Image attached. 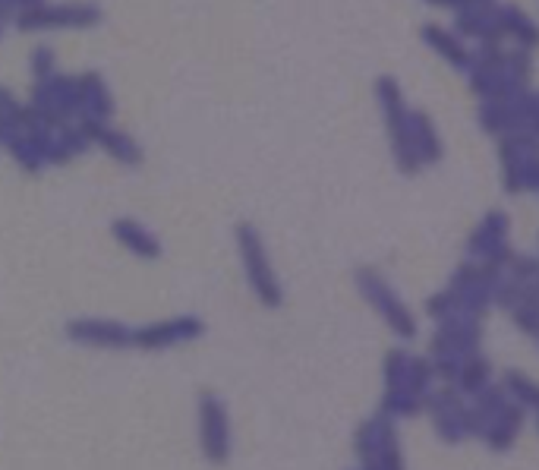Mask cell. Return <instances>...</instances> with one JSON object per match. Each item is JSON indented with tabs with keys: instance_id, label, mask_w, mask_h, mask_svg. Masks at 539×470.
I'll list each match as a JSON object with an SVG mask.
<instances>
[{
	"instance_id": "1",
	"label": "cell",
	"mask_w": 539,
	"mask_h": 470,
	"mask_svg": "<svg viewBox=\"0 0 539 470\" xmlns=\"http://www.w3.org/2000/svg\"><path fill=\"white\" fill-rule=\"evenodd\" d=\"M357 291L363 294V300L379 313V319L388 325V332L398 341H413L417 338V319H413L410 306L398 297V291L376 272V269H357L354 272Z\"/></svg>"
},
{
	"instance_id": "2",
	"label": "cell",
	"mask_w": 539,
	"mask_h": 470,
	"mask_svg": "<svg viewBox=\"0 0 539 470\" xmlns=\"http://www.w3.org/2000/svg\"><path fill=\"white\" fill-rule=\"evenodd\" d=\"M237 250L246 269V281L256 294V300L265 306V310H281L284 306V288L272 269V259L265 253V243L259 237V231L253 224H240L237 228Z\"/></svg>"
},
{
	"instance_id": "3",
	"label": "cell",
	"mask_w": 539,
	"mask_h": 470,
	"mask_svg": "<svg viewBox=\"0 0 539 470\" xmlns=\"http://www.w3.org/2000/svg\"><path fill=\"white\" fill-rule=\"evenodd\" d=\"M199 445L212 467H224L234 455L231 414L215 392H199Z\"/></svg>"
},
{
	"instance_id": "4",
	"label": "cell",
	"mask_w": 539,
	"mask_h": 470,
	"mask_svg": "<svg viewBox=\"0 0 539 470\" xmlns=\"http://www.w3.org/2000/svg\"><path fill=\"white\" fill-rule=\"evenodd\" d=\"M205 335V322L202 316H174V319H161L149 322L142 329H133V347L136 351H168L177 344H190Z\"/></svg>"
},
{
	"instance_id": "5",
	"label": "cell",
	"mask_w": 539,
	"mask_h": 470,
	"mask_svg": "<svg viewBox=\"0 0 539 470\" xmlns=\"http://www.w3.org/2000/svg\"><path fill=\"white\" fill-rule=\"evenodd\" d=\"M64 335L73 344L105 347V351H130L133 347V325L117 319H70L64 325Z\"/></svg>"
},
{
	"instance_id": "6",
	"label": "cell",
	"mask_w": 539,
	"mask_h": 470,
	"mask_svg": "<svg viewBox=\"0 0 539 470\" xmlns=\"http://www.w3.org/2000/svg\"><path fill=\"white\" fill-rule=\"evenodd\" d=\"M524 420H527V411L524 407H517V404H505V411L499 417H492L489 426L483 429V442L492 448V452H508V448L517 442V436H521V429H524Z\"/></svg>"
},
{
	"instance_id": "7",
	"label": "cell",
	"mask_w": 539,
	"mask_h": 470,
	"mask_svg": "<svg viewBox=\"0 0 539 470\" xmlns=\"http://www.w3.org/2000/svg\"><path fill=\"white\" fill-rule=\"evenodd\" d=\"M114 237L127 247L133 256L139 259H158L161 256V243L155 240V234H149L142 228V224H136L133 218H117L114 221Z\"/></svg>"
},
{
	"instance_id": "8",
	"label": "cell",
	"mask_w": 539,
	"mask_h": 470,
	"mask_svg": "<svg viewBox=\"0 0 539 470\" xmlns=\"http://www.w3.org/2000/svg\"><path fill=\"white\" fill-rule=\"evenodd\" d=\"M489 373H492V363L483 354H473V357L464 360L461 376L454 379L451 388L458 395H476V392H483V388L489 385Z\"/></svg>"
},
{
	"instance_id": "9",
	"label": "cell",
	"mask_w": 539,
	"mask_h": 470,
	"mask_svg": "<svg viewBox=\"0 0 539 470\" xmlns=\"http://www.w3.org/2000/svg\"><path fill=\"white\" fill-rule=\"evenodd\" d=\"M502 392L508 395L511 404L524 407V411H533V407L539 404V388H536V382H533L527 373H521V370H508V373H505Z\"/></svg>"
},
{
	"instance_id": "10",
	"label": "cell",
	"mask_w": 539,
	"mask_h": 470,
	"mask_svg": "<svg viewBox=\"0 0 539 470\" xmlns=\"http://www.w3.org/2000/svg\"><path fill=\"white\" fill-rule=\"evenodd\" d=\"M363 467H369V470H407L404 455H401V442H398V429H391L382 442V448L369 461H363Z\"/></svg>"
},
{
	"instance_id": "11",
	"label": "cell",
	"mask_w": 539,
	"mask_h": 470,
	"mask_svg": "<svg viewBox=\"0 0 539 470\" xmlns=\"http://www.w3.org/2000/svg\"><path fill=\"white\" fill-rule=\"evenodd\" d=\"M407 360H410V354L404 351V347H395V351H388V354H385V363H382V373H385V392H398V388H404Z\"/></svg>"
},
{
	"instance_id": "12",
	"label": "cell",
	"mask_w": 539,
	"mask_h": 470,
	"mask_svg": "<svg viewBox=\"0 0 539 470\" xmlns=\"http://www.w3.org/2000/svg\"><path fill=\"white\" fill-rule=\"evenodd\" d=\"M511 316H514V325L521 329L524 335H536V322H539V303H536V288H530L524 297H521V303L514 306L511 310Z\"/></svg>"
},
{
	"instance_id": "13",
	"label": "cell",
	"mask_w": 539,
	"mask_h": 470,
	"mask_svg": "<svg viewBox=\"0 0 539 470\" xmlns=\"http://www.w3.org/2000/svg\"><path fill=\"white\" fill-rule=\"evenodd\" d=\"M98 136H101V142H105V149L108 152H114L120 161H127V165H139V149L133 146V142L127 139V136H120V133H105V130H98Z\"/></svg>"
},
{
	"instance_id": "14",
	"label": "cell",
	"mask_w": 539,
	"mask_h": 470,
	"mask_svg": "<svg viewBox=\"0 0 539 470\" xmlns=\"http://www.w3.org/2000/svg\"><path fill=\"white\" fill-rule=\"evenodd\" d=\"M426 313H429L435 322H445V319H451L454 313H458V300H454L448 291L432 294V297L426 300Z\"/></svg>"
}]
</instances>
